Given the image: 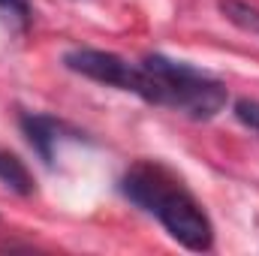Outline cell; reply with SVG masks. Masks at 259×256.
<instances>
[{
  "mask_svg": "<svg viewBox=\"0 0 259 256\" xmlns=\"http://www.w3.org/2000/svg\"><path fill=\"white\" fill-rule=\"evenodd\" d=\"M127 94L142 97L151 106L175 109L193 121L217 118L229 103V91L223 81L166 55H145L139 64H133Z\"/></svg>",
  "mask_w": 259,
  "mask_h": 256,
  "instance_id": "obj_1",
  "label": "cell"
},
{
  "mask_svg": "<svg viewBox=\"0 0 259 256\" xmlns=\"http://www.w3.org/2000/svg\"><path fill=\"white\" fill-rule=\"evenodd\" d=\"M121 193L136 208L157 217L160 226L187 250L205 253L214 247V226L202 205L184 190L175 178H169L160 166H133L121 178Z\"/></svg>",
  "mask_w": 259,
  "mask_h": 256,
  "instance_id": "obj_2",
  "label": "cell"
},
{
  "mask_svg": "<svg viewBox=\"0 0 259 256\" xmlns=\"http://www.w3.org/2000/svg\"><path fill=\"white\" fill-rule=\"evenodd\" d=\"M64 66L69 72H78L91 81L127 91L130 75H133V64L127 58L115 55V52H103V49H72L64 55Z\"/></svg>",
  "mask_w": 259,
  "mask_h": 256,
  "instance_id": "obj_3",
  "label": "cell"
},
{
  "mask_svg": "<svg viewBox=\"0 0 259 256\" xmlns=\"http://www.w3.org/2000/svg\"><path fill=\"white\" fill-rule=\"evenodd\" d=\"M18 127L24 133L27 145L39 154V160H42L46 166L55 163V145H58L64 136L78 139V133L69 127V124L52 118V115H39V112H24V115L18 118Z\"/></svg>",
  "mask_w": 259,
  "mask_h": 256,
  "instance_id": "obj_4",
  "label": "cell"
},
{
  "mask_svg": "<svg viewBox=\"0 0 259 256\" xmlns=\"http://www.w3.org/2000/svg\"><path fill=\"white\" fill-rule=\"evenodd\" d=\"M0 184H6L9 190L18 193V196H33V190H36L33 175L27 172L24 160H18L9 151H0Z\"/></svg>",
  "mask_w": 259,
  "mask_h": 256,
  "instance_id": "obj_5",
  "label": "cell"
},
{
  "mask_svg": "<svg viewBox=\"0 0 259 256\" xmlns=\"http://www.w3.org/2000/svg\"><path fill=\"white\" fill-rule=\"evenodd\" d=\"M217 6L226 15V21H232L238 30L259 36V9L256 6H250L244 0H217Z\"/></svg>",
  "mask_w": 259,
  "mask_h": 256,
  "instance_id": "obj_6",
  "label": "cell"
},
{
  "mask_svg": "<svg viewBox=\"0 0 259 256\" xmlns=\"http://www.w3.org/2000/svg\"><path fill=\"white\" fill-rule=\"evenodd\" d=\"M235 118L247 130L259 133V100H238L235 103Z\"/></svg>",
  "mask_w": 259,
  "mask_h": 256,
  "instance_id": "obj_7",
  "label": "cell"
},
{
  "mask_svg": "<svg viewBox=\"0 0 259 256\" xmlns=\"http://www.w3.org/2000/svg\"><path fill=\"white\" fill-rule=\"evenodd\" d=\"M0 9H6L9 15H15L21 24H27V21H30V15H33V9H30V3H27V0H0Z\"/></svg>",
  "mask_w": 259,
  "mask_h": 256,
  "instance_id": "obj_8",
  "label": "cell"
}]
</instances>
